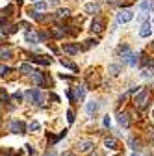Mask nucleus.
Masks as SVG:
<instances>
[{
	"label": "nucleus",
	"instance_id": "nucleus-5",
	"mask_svg": "<svg viewBox=\"0 0 154 156\" xmlns=\"http://www.w3.org/2000/svg\"><path fill=\"white\" fill-rule=\"evenodd\" d=\"M9 130H11L13 134H24V132H26V125H24L23 121H11V123H9Z\"/></svg>",
	"mask_w": 154,
	"mask_h": 156
},
{
	"label": "nucleus",
	"instance_id": "nucleus-44",
	"mask_svg": "<svg viewBox=\"0 0 154 156\" xmlns=\"http://www.w3.org/2000/svg\"><path fill=\"white\" fill-rule=\"evenodd\" d=\"M108 2H117V0H108Z\"/></svg>",
	"mask_w": 154,
	"mask_h": 156
},
{
	"label": "nucleus",
	"instance_id": "nucleus-33",
	"mask_svg": "<svg viewBox=\"0 0 154 156\" xmlns=\"http://www.w3.org/2000/svg\"><path fill=\"white\" fill-rule=\"evenodd\" d=\"M17 152L15 151H8V149H4V151H0V156H15Z\"/></svg>",
	"mask_w": 154,
	"mask_h": 156
},
{
	"label": "nucleus",
	"instance_id": "nucleus-18",
	"mask_svg": "<svg viewBox=\"0 0 154 156\" xmlns=\"http://www.w3.org/2000/svg\"><path fill=\"white\" fill-rule=\"evenodd\" d=\"M63 52H67V54H78V45L65 43V45H63Z\"/></svg>",
	"mask_w": 154,
	"mask_h": 156
},
{
	"label": "nucleus",
	"instance_id": "nucleus-32",
	"mask_svg": "<svg viewBox=\"0 0 154 156\" xmlns=\"http://www.w3.org/2000/svg\"><path fill=\"white\" fill-rule=\"evenodd\" d=\"M11 99H13V101H17V102H21V101H23V93H21V91L13 93V95H11Z\"/></svg>",
	"mask_w": 154,
	"mask_h": 156
},
{
	"label": "nucleus",
	"instance_id": "nucleus-2",
	"mask_svg": "<svg viewBox=\"0 0 154 156\" xmlns=\"http://www.w3.org/2000/svg\"><path fill=\"white\" fill-rule=\"evenodd\" d=\"M117 52H119V56L123 58V60H124L128 65H136V63H138V58H136V54H132V52H130L128 45H121V47L117 48Z\"/></svg>",
	"mask_w": 154,
	"mask_h": 156
},
{
	"label": "nucleus",
	"instance_id": "nucleus-22",
	"mask_svg": "<svg viewBox=\"0 0 154 156\" xmlns=\"http://www.w3.org/2000/svg\"><path fill=\"white\" fill-rule=\"evenodd\" d=\"M128 145L134 149V151H138V149H141V141L138 140V138H130L128 140Z\"/></svg>",
	"mask_w": 154,
	"mask_h": 156
},
{
	"label": "nucleus",
	"instance_id": "nucleus-15",
	"mask_svg": "<svg viewBox=\"0 0 154 156\" xmlns=\"http://www.w3.org/2000/svg\"><path fill=\"white\" fill-rule=\"evenodd\" d=\"M139 9H143V11H154V0H141V2H139Z\"/></svg>",
	"mask_w": 154,
	"mask_h": 156
},
{
	"label": "nucleus",
	"instance_id": "nucleus-1",
	"mask_svg": "<svg viewBox=\"0 0 154 156\" xmlns=\"http://www.w3.org/2000/svg\"><path fill=\"white\" fill-rule=\"evenodd\" d=\"M149 101H150V89L143 87L138 95H136V99H134V104H136L138 110H145L149 106Z\"/></svg>",
	"mask_w": 154,
	"mask_h": 156
},
{
	"label": "nucleus",
	"instance_id": "nucleus-38",
	"mask_svg": "<svg viewBox=\"0 0 154 156\" xmlns=\"http://www.w3.org/2000/svg\"><path fill=\"white\" fill-rule=\"evenodd\" d=\"M0 99H2V101H8V93H6V89L0 91Z\"/></svg>",
	"mask_w": 154,
	"mask_h": 156
},
{
	"label": "nucleus",
	"instance_id": "nucleus-43",
	"mask_svg": "<svg viewBox=\"0 0 154 156\" xmlns=\"http://www.w3.org/2000/svg\"><path fill=\"white\" fill-rule=\"evenodd\" d=\"M15 2H19V4H21V2H23V0H15Z\"/></svg>",
	"mask_w": 154,
	"mask_h": 156
},
{
	"label": "nucleus",
	"instance_id": "nucleus-9",
	"mask_svg": "<svg viewBox=\"0 0 154 156\" xmlns=\"http://www.w3.org/2000/svg\"><path fill=\"white\" fill-rule=\"evenodd\" d=\"M102 30H104V21H102V19H93V23H91V32L100 34Z\"/></svg>",
	"mask_w": 154,
	"mask_h": 156
},
{
	"label": "nucleus",
	"instance_id": "nucleus-25",
	"mask_svg": "<svg viewBox=\"0 0 154 156\" xmlns=\"http://www.w3.org/2000/svg\"><path fill=\"white\" fill-rule=\"evenodd\" d=\"M65 34H67V30H65V28H60V26H56V28L52 30V35H54V37H63Z\"/></svg>",
	"mask_w": 154,
	"mask_h": 156
},
{
	"label": "nucleus",
	"instance_id": "nucleus-36",
	"mask_svg": "<svg viewBox=\"0 0 154 156\" xmlns=\"http://www.w3.org/2000/svg\"><path fill=\"white\" fill-rule=\"evenodd\" d=\"M35 8H37V11H43V9L47 8V4H45V2H37V4H35Z\"/></svg>",
	"mask_w": 154,
	"mask_h": 156
},
{
	"label": "nucleus",
	"instance_id": "nucleus-40",
	"mask_svg": "<svg viewBox=\"0 0 154 156\" xmlns=\"http://www.w3.org/2000/svg\"><path fill=\"white\" fill-rule=\"evenodd\" d=\"M50 4H58V0H50Z\"/></svg>",
	"mask_w": 154,
	"mask_h": 156
},
{
	"label": "nucleus",
	"instance_id": "nucleus-28",
	"mask_svg": "<svg viewBox=\"0 0 154 156\" xmlns=\"http://www.w3.org/2000/svg\"><path fill=\"white\" fill-rule=\"evenodd\" d=\"M30 17H33L35 21H45V15H41L39 11H33V9L30 11Z\"/></svg>",
	"mask_w": 154,
	"mask_h": 156
},
{
	"label": "nucleus",
	"instance_id": "nucleus-24",
	"mask_svg": "<svg viewBox=\"0 0 154 156\" xmlns=\"http://www.w3.org/2000/svg\"><path fill=\"white\" fill-rule=\"evenodd\" d=\"M11 56H13V50H11V48H4V50H0V60H9Z\"/></svg>",
	"mask_w": 154,
	"mask_h": 156
},
{
	"label": "nucleus",
	"instance_id": "nucleus-20",
	"mask_svg": "<svg viewBox=\"0 0 154 156\" xmlns=\"http://www.w3.org/2000/svg\"><path fill=\"white\" fill-rule=\"evenodd\" d=\"M69 15H71V11H69V9H67V8H63V9H58V11H56V15H54V17H56V19H67V17H69Z\"/></svg>",
	"mask_w": 154,
	"mask_h": 156
},
{
	"label": "nucleus",
	"instance_id": "nucleus-3",
	"mask_svg": "<svg viewBox=\"0 0 154 156\" xmlns=\"http://www.w3.org/2000/svg\"><path fill=\"white\" fill-rule=\"evenodd\" d=\"M24 97H26L30 102L37 104V106H41V104H43V93H41V89H30V91H26Z\"/></svg>",
	"mask_w": 154,
	"mask_h": 156
},
{
	"label": "nucleus",
	"instance_id": "nucleus-23",
	"mask_svg": "<svg viewBox=\"0 0 154 156\" xmlns=\"http://www.w3.org/2000/svg\"><path fill=\"white\" fill-rule=\"evenodd\" d=\"M84 97H86V87L78 86L76 87V101H84Z\"/></svg>",
	"mask_w": 154,
	"mask_h": 156
},
{
	"label": "nucleus",
	"instance_id": "nucleus-45",
	"mask_svg": "<svg viewBox=\"0 0 154 156\" xmlns=\"http://www.w3.org/2000/svg\"><path fill=\"white\" fill-rule=\"evenodd\" d=\"M152 52H154V41H152Z\"/></svg>",
	"mask_w": 154,
	"mask_h": 156
},
{
	"label": "nucleus",
	"instance_id": "nucleus-26",
	"mask_svg": "<svg viewBox=\"0 0 154 156\" xmlns=\"http://www.w3.org/2000/svg\"><path fill=\"white\" fill-rule=\"evenodd\" d=\"M61 65L67 67V69H71V71H78V65L72 63V62H69V60H61Z\"/></svg>",
	"mask_w": 154,
	"mask_h": 156
},
{
	"label": "nucleus",
	"instance_id": "nucleus-42",
	"mask_svg": "<svg viewBox=\"0 0 154 156\" xmlns=\"http://www.w3.org/2000/svg\"><path fill=\"white\" fill-rule=\"evenodd\" d=\"M130 156H139V154H136V152H134V154H130Z\"/></svg>",
	"mask_w": 154,
	"mask_h": 156
},
{
	"label": "nucleus",
	"instance_id": "nucleus-30",
	"mask_svg": "<svg viewBox=\"0 0 154 156\" xmlns=\"http://www.w3.org/2000/svg\"><path fill=\"white\" fill-rule=\"evenodd\" d=\"M39 128H41V125L37 123V121H32V123L28 125V130H30V132H35V130H39Z\"/></svg>",
	"mask_w": 154,
	"mask_h": 156
},
{
	"label": "nucleus",
	"instance_id": "nucleus-17",
	"mask_svg": "<svg viewBox=\"0 0 154 156\" xmlns=\"http://www.w3.org/2000/svg\"><path fill=\"white\" fill-rule=\"evenodd\" d=\"M150 34H152V26H150L149 23H145V24L139 28V35H141V37H149Z\"/></svg>",
	"mask_w": 154,
	"mask_h": 156
},
{
	"label": "nucleus",
	"instance_id": "nucleus-37",
	"mask_svg": "<svg viewBox=\"0 0 154 156\" xmlns=\"http://www.w3.org/2000/svg\"><path fill=\"white\" fill-rule=\"evenodd\" d=\"M102 123H104V126H110V125H111V119H110V115H106V117H104V121H102Z\"/></svg>",
	"mask_w": 154,
	"mask_h": 156
},
{
	"label": "nucleus",
	"instance_id": "nucleus-6",
	"mask_svg": "<svg viewBox=\"0 0 154 156\" xmlns=\"http://www.w3.org/2000/svg\"><path fill=\"white\" fill-rule=\"evenodd\" d=\"M86 82H87V86H91V87H97V86L100 84V78H99V74L95 73V71H89V74L86 76Z\"/></svg>",
	"mask_w": 154,
	"mask_h": 156
},
{
	"label": "nucleus",
	"instance_id": "nucleus-10",
	"mask_svg": "<svg viewBox=\"0 0 154 156\" xmlns=\"http://www.w3.org/2000/svg\"><path fill=\"white\" fill-rule=\"evenodd\" d=\"M32 80H33L37 86H45V84H47V80H45V76H43L41 71H33V73H32Z\"/></svg>",
	"mask_w": 154,
	"mask_h": 156
},
{
	"label": "nucleus",
	"instance_id": "nucleus-16",
	"mask_svg": "<svg viewBox=\"0 0 154 156\" xmlns=\"http://www.w3.org/2000/svg\"><path fill=\"white\" fill-rule=\"evenodd\" d=\"M86 11H87V13H99V11H100V4L89 2V4H86Z\"/></svg>",
	"mask_w": 154,
	"mask_h": 156
},
{
	"label": "nucleus",
	"instance_id": "nucleus-7",
	"mask_svg": "<svg viewBox=\"0 0 154 156\" xmlns=\"http://www.w3.org/2000/svg\"><path fill=\"white\" fill-rule=\"evenodd\" d=\"M30 60H32L33 63H41V65H50V63H52V58H48V56H41V54H33Z\"/></svg>",
	"mask_w": 154,
	"mask_h": 156
},
{
	"label": "nucleus",
	"instance_id": "nucleus-21",
	"mask_svg": "<svg viewBox=\"0 0 154 156\" xmlns=\"http://www.w3.org/2000/svg\"><path fill=\"white\" fill-rule=\"evenodd\" d=\"M97 45H99V41H97V39H87V41H84L82 48H84V50H89L91 47H97Z\"/></svg>",
	"mask_w": 154,
	"mask_h": 156
},
{
	"label": "nucleus",
	"instance_id": "nucleus-13",
	"mask_svg": "<svg viewBox=\"0 0 154 156\" xmlns=\"http://www.w3.org/2000/svg\"><path fill=\"white\" fill-rule=\"evenodd\" d=\"M97 110H99V102L97 101H89L86 104V113L87 115H95V113H97Z\"/></svg>",
	"mask_w": 154,
	"mask_h": 156
},
{
	"label": "nucleus",
	"instance_id": "nucleus-27",
	"mask_svg": "<svg viewBox=\"0 0 154 156\" xmlns=\"http://www.w3.org/2000/svg\"><path fill=\"white\" fill-rule=\"evenodd\" d=\"M19 71H21V73H24V74H32V73H33L32 65H28V63H23L21 67H19Z\"/></svg>",
	"mask_w": 154,
	"mask_h": 156
},
{
	"label": "nucleus",
	"instance_id": "nucleus-11",
	"mask_svg": "<svg viewBox=\"0 0 154 156\" xmlns=\"http://www.w3.org/2000/svg\"><path fill=\"white\" fill-rule=\"evenodd\" d=\"M117 123H119L121 126L128 128V126H130V119H128V113H124V112H119V113H117Z\"/></svg>",
	"mask_w": 154,
	"mask_h": 156
},
{
	"label": "nucleus",
	"instance_id": "nucleus-47",
	"mask_svg": "<svg viewBox=\"0 0 154 156\" xmlns=\"http://www.w3.org/2000/svg\"><path fill=\"white\" fill-rule=\"evenodd\" d=\"M152 117H154V110H152Z\"/></svg>",
	"mask_w": 154,
	"mask_h": 156
},
{
	"label": "nucleus",
	"instance_id": "nucleus-34",
	"mask_svg": "<svg viewBox=\"0 0 154 156\" xmlns=\"http://www.w3.org/2000/svg\"><path fill=\"white\" fill-rule=\"evenodd\" d=\"M67 121L69 123H74V112L72 110H67Z\"/></svg>",
	"mask_w": 154,
	"mask_h": 156
},
{
	"label": "nucleus",
	"instance_id": "nucleus-31",
	"mask_svg": "<svg viewBox=\"0 0 154 156\" xmlns=\"http://www.w3.org/2000/svg\"><path fill=\"white\" fill-rule=\"evenodd\" d=\"M2 15H4V17H11V15H13V6H6V8L2 9Z\"/></svg>",
	"mask_w": 154,
	"mask_h": 156
},
{
	"label": "nucleus",
	"instance_id": "nucleus-29",
	"mask_svg": "<svg viewBox=\"0 0 154 156\" xmlns=\"http://www.w3.org/2000/svg\"><path fill=\"white\" fill-rule=\"evenodd\" d=\"M11 73V67H8V65H0V76H8Z\"/></svg>",
	"mask_w": 154,
	"mask_h": 156
},
{
	"label": "nucleus",
	"instance_id": "nucleus-19",
	"mask_svg": "<svg viewBox=\"0 0 154 156\" xmlns=\"http://www.w3.org/2000/svg\"><path fill=\"white\" fill-rule=\"evenodd\" d=\"M104 147L110 149V151H115V149H117V140H115V138H106L104 140Z\"/></svg>",
	"mask_w": 154,
	"mask_h": 156
},
{
	"label": "nucleus",
	"instance_id": "nucleus-14",
	"mask_svg": "<svg viewBox=\"0 0 154 156\" xmlns=\"http://www.w3.org/2000/svg\"><path fill=\"white\" fill-rule=\"evenodd\" d=\"M108 73H110L111 76H119V74L123 73V67H121L119 63H110V65H108Z\"/></svg>",
	"mask_w": 154,
	"mask_h": 156
},
{
	"label": "nucleus",
	"instance_id": "nucleus-41",
	"mask_svg": "<svg viewBox=\"0 0 154 156\" xmlns=\"http://www.w3.org/2000/svg\"><path fill=\"white\" fill-rule=\"evenodd\" d=\"M63 156H72V154H71V152H67V154H63Z\"/></svg>",
	"mask_w": 154,
	"mask_h": 156
},
{
	"label": "nucleus",
	"instance_id": "nucleus-12",
	"mask_svg": "<svg viewBox=\"0 0 154 156\" xmlns=\"http://www.w3.org/2000/svg\"><path fill=\"white\" fill-rule=\"evenodd\" d=\"M24 39H26L28 43H39V41H41V39H39V34H37V32H32V30H28V32L24 34Z\"/></svg>",
	"mask_w": 154,
	"mask_h": 156
},
{
	"label": "nucleus",
	"instance_id": "nucleus-4",
	"mask_svg": "<svg viewBox=\"0 0 154 156\" xmlns=\"http://www.w3.org/2000/svg\"><path fill=\"white\" fill-rule=\"evenodd\" d=\"M134 19V11L132 9H123L119 15H117V23L119 24H126V23H130Z\"/></svg>",
	"mask_w": 154,
	"mask_h": 156
},
{
	"label": "nucleus",
	"instance_id": "nucleus-48",
	"mask_svg": "<svg viewBox=\"0 0 154 156\" xmlns=\"http://www.w3.org/2000/svg\"><path fill=\"white\" fill-rule=\"evenodd\" d=\"M33 2H39V0H33Z\"/></svg>",
	"mask_w": 154,
	"mask_h": 156
},
{
	"label": "nucleus",
	"instance_id": "nucleus-46",
	"mask_svg": "<svg viewBox=\"0 0 154 156\" xmlns=\"http://www.w3.org/2000/svg\"><path fill=\"white\" fill-rule=\"evenodd\" d=\"M91 156H97V154H95V152H93V154H91Z\"/></svg>",
	"mask_w": 154,
	"mask_h": 156
},
{
	"label": "nucleus",
	"instance_id": "nucleus-39",
	"mask_svg": "<svg viewBox=\"0 0 154 156\" xmlns=\"http://www.w3.org/2000/svg\"><path fill=\"white\" fill-rule=\"evenodd\" d=\"M43 156H58V152H56V151L52 149V151H48V152H45Z\"/></svg>",
	"mask_w": 154,
	"mask_h": 156
},
{
	"label": "nucleus",
	"instance_id": "nucleus-8",
	"mask_svg": "<svg viewBox=\"0 0 154 156\" xmlns=\"http://www.w3.org/2000/svg\"><path fill=\"white\" fill-rule=\"evenodd\" d=\"M93 147H95V143L91 140H84L78 143V152H89V151H93Z\"/></svg>",
	"mask_w": 154,
	"mask_h": 156
},
{
	"label": "nucleus",
	"instance_id": "nucleus-35",
	"mask_svg": "<svg viewBox=\"0 0 154 156\" xmlns=\"http://www.w3.org/2000/svg\"><path fill=\"white\" fill-rule=\"evenodd\" d=\"M141 76H143V78H150V76H152V73H150V69H143V73H141Z\"/></svg>",
	"mask_w": 154,
	"mask_h": 156
},
{
	"label": "nucleus",
	"instance_id": "nucleus-49",
	"mask_svg": "<svg viewBox=\"0 0 154 156\" xmlns=\"http://www.w3.org/2000/svg\"><path fill=\"white\" fill-rule=\"evenodd\" d=\"M0 113H2V110H0Z\"/></svg>",
	"mask_w": 154,
	"mask_h": 156
}]
</instances>
